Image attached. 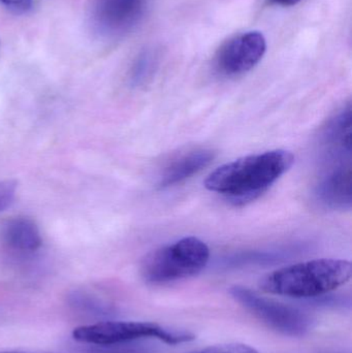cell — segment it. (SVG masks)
<instances>
[{"label":"cell","instance_id":"cell-4","mask_svg":"<svg viewBox=\"0 0 352 353\" xmlns=\"http://www.w3.org/2000/svg\"><path fill=\"white\" fill-rule=\"evenodd\" d=\"M72 337L80 343L93 346L123 345L150 338L169 345H177L196 339V336L190 332L138 321H103L95 325H82L74 330Z\"/></svg>","mask_w":352,"mask_h":353},{"label":"cell","instance_id":"cell-16","mask_svg":"<svg viewBox=\"0 0 352 353\" xmlns=\"http://www.w3.org/2000/svg\"><path fill=\"white\" fill-rule=\"evenodd\" d=\"M271 3L281 6H293L299 3L301 0H269Z\"/></svg>","mask_w":352,"mask_h":353},{"label":"cell","instance_id":"cell-6","mask_svg":"<svg viewBox=\"0 0 352 353\" xmlns=\"http://www.w3.org/2000/svg\"><path fill=\"white\" fill-rule=\"evenodd\" d=\"M266 50V39L260 31L241 33L218 50L215 56V68L221 76H241L262 59Z\"/></svg>","mask_w":352,"mask_h":353},{"label":"cell","instance_id":"cell-7","mask_svg":"<svg viewBox=\"0 0 352 353\" xmlns=\"http://www.w3.org/2000/svg\"><path fill=\"white\" fill-rule=\"evenodd\" d=\"M146 6L147 0H95L93 25L105 37H120L140 22Z\"/></svg>","mask_w":352,"mask_h":353},{"label":"cell","instance_id":"cell-9","mask_svg":"<svg viewBox=\"0 0 352 353\" xmlns=\"http://www.w3.org/2000/svg\"><path fill=\"white\" fill-rule=\"evenodd\" d=\"M324 163L351 161L352 109L341 108L322 128L320 137Z\"/></svg>","mask_w":352,"mask_h":353},{"label":"cell","instance_id":"cell-5","mask_svg":"<svg viewBox=\"0 0 352 353\" xmlns=\"http://www.w3.org/2000/svg\"><path fill=\"white\" fill-rule=\"evenodd\" d=\"M229 294L254 316L278 333L289 337H303L311 331V317L300 309L265 298L244 286H233Z\"/></svg>","mask_w":352,"mask_h":353},{"label":"cell","instance_id":"cell-11","mask_svg":"<svg viewBox=\"0 0 352 353\" xmlns=\"http://www.w3.org/2000/svg\"><path fill=\"white\" fill-rule=\"evenodd\" d=\"M0 241L6 250L18 255H30L43 245L39 226L30 218H10L2 224Z\"/></svg>","mask_w":352,"mask_h":353},{"label":"cell","instance_id":"cell-15","mask_svg":"<svg viewBox=\"0 0 352 353\" xmlns=\"http://www.w3.org/2000/svg\"><path fill=\"white\" fill-rule=\"evenodd\" d=\"M0 3L16 14H25L32 8L33 0H0Z\"/></svg>","mask_w":352,"mask_h":353},{"label":"cell","instance_id":"cell-14","mask_svg":"<svg viewBox=\"0 0 352 353\" xmlns=\"http://www.w3.org/2000/svg\"><path fill=\"white\" fill-rule=\"evenodd\" d=\"M17 188H18V184L14 180L0 181V213L14 201Z\"/></svg>","mask_w":352,"mask_h":353},{"label":"cell","instance_id":"cell-13","mask_svg":"<svg viewBox=\"0 0 352 353\" xmlns=\"http://www.w3.org/2000/svg\"><path fill=\"white\" fill-rule=\"evenodd\" d=\"M192 353H260L251 346L245 344L229 343L221 345L210 346L205 350Z\"/></svg>","mask_w":352,"mask_h":353},{"label":"cell","instance_id":"cell-10","mask_svg":"<svg viewBox=\"0 0 352 353\" xmlns=\"http://www.w3.org/2000/svg\"><path fill=\"white\" fill-rule=\"evenodd\" d=\"M215 152L211 149L198 148L181 153L172 159L159 174L157 187L167 189L191 178L213 163Z\"/></svg>","mask_w":352,"mask_h":353},{"label":"cell","instance_id":"cell-17","mask_svg":"<svg viewBox=\"0 0 352 353\" xmlns=\"http://www.w3.org/2000/svg\"><path fill=\"white\" fill-rule=\"evenodd\" d=\"M0 353H24V352H0Z\"/></svg>","mask_w":352,"mask_h":353},{"label":"cell","instance_id":"cell-3","mask_svg":"<svg viewBox=\"0 0 352 353\" xmlns=\"http://www.w3.org/2000/svg\"><path fill=\"white\" fill-rule=\"evenodd\" d=\"M210 249L196 236H186L149 253L142 263L148 283L165 284L200 274L208 265Z\"/></svg>","mask_w":352,"mask_h":353},{"label":"cell","instance_id":"cell-2","mask_svg":"<svg viewBox=\"0 0 352 353\" xmlns=\"http://www.w3.org/2000/svg\"><path fill=\"white\" fill-rule=\"evenodd\" d=\"M351 275V261L314 259L268 274L260 279V288L267 294L289 298H315L344 285Z\"/></svg>","mask_w":352,"mask_h":353},{"label":"cell","instance_id":"cell-8","mask_svg":"<svg viewBox=\"0 0 352 353\" xmlns=\"http://www.w3.org/2000/svg\"><path fill=\"white\" fill-rule=\"evenodd\" d=\"M351 161L324 163L314 190L316 201L327 209H351Z\"/></svg>","mask_w":352,"mask_h":353},{"label":"cell","instance_id":"cell-12","mask_svg":"<svg viewBox=\"0 0 352 353\" xmlns=\"http://www.w3.org/2000/svg\"><path fill=\"white\" fill-rule=\"evenodd\" d=\"M156 61L152 55L145 54L136 60L132 72V83L134 86H142L148 82L154 74Z\"/></svg>","mask_w":352,"mask_h":353},{"label":"cell","instance_id":"cell-1","mask_svg":"<svg viewBox=\"0 0 352 353\" xmlns=\"http://www.w3.org/2000/svg\"><path fill=\"white\" fill-rule=\"evenodd\" d=\"M295 163L287 150L267 151L225 163L208 176L205 186L235 205L256 201Z\"/></svg>","mask_w":352,"mask_h":353}]
</instances>
